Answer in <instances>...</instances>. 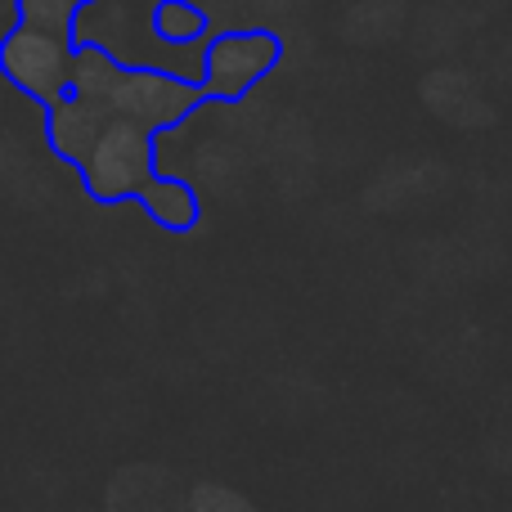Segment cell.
<instances>
[{
	"instance_id": "cell-3",
	"label": "cell",
	"mask_w": 512,
	"mask_h": 512,
	"mask_svg": "<svg viewBox=\"0 0 512 512\" xmlns=\"http://www.w3.org/2000/svg\"><path fill=\"white\" fill-rule=\"evenodd\" d=\"M72 41L77 36H54L41 27L14 23L0 36V77L36 108L59 104L72 95Z\"/></svg>"
},
{
	"instance_id": "cell-5",
	"label": "cell",
	"mask_w": 512,
	"mask_h": 512,
	"mask_svg": "<svg viewBox=\"0 0 512 512\" xmlns=\"http://www.w3.org/2000/svg\"><path fill=\"white\" fill-rule=\"evenodd\" d=\"M153 36L167 45H198L207 32H212V18L198 0H158L149 14Z\"/></svg>"
},
{
	"instance_id": "cell-6",
	"label": "cell",
	"mask_w": 512,
	"mask_h": 512,
	"mask_svg": "<svg viewBox=\"0 0 512 512\" xmlns=\"http://www.w3.org/2000/svg\"><path fill=\"white\" fill-rule=\"evenodd\" d=\"M90 5H99V0H14V23L41 27L54 36H77V18Z\"/></svg>"
},
{
	"instance_id": "cell-1",
	"label": "cell",
	"mask_w": 512,
	"mask_h": 512,
	"mask_svg": "<svg viewBox=\"0 0 512 512\" xmlns=\"http://www.w3.org/2000/svg\"><path fill=\"white\" fill-rule=\"evenodd\" d=\"M72 95L99 104L104 113L126 117L162 140L167 131L185 126L207 104L203 86L185 81L180 72L167 68H140V63H117L99 41H86L77 32L72 41Z\"/></svg>"
},
{
	"instance_id": "cell-4",
	"label": "cell",
	"mask_w": 512,
	"mask_h": 512,
	"mask_svg": "<svg viewBox=\"0 0 512 512\" xmlns=\"http://www.w3.org/2000/svg\"><path fill=\"white\" fill-rule=\"evenodd\" d=\"M131 203H140L167 234H194L198 225H203V198H198V189L189 185V180L162 176V171H153V176L135 189Z\"/></svg>"
},
{
	"instance_id": "cell-2",
	"label": "cell",
	"mask_w": 512,
	"mask_h": 512,
	"mask_svg": "<svg viewBox=\"0 0 512 512\" xmlns=\"http://www.w3.org/2000/svg\"><path fill=\"white\" fill-rule=\"evenodd\" d=\"M283 63V36L270 27H234L203 36V86L207 104H243L265 77Z\"/></svg>"
}]
</instances>
